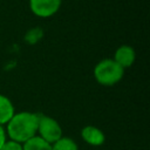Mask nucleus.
Here are the masks:
<instances>
[{
	"mask_svg": "<svg viewBox=\"0 0 150 150\" xmlns=\"http://www.w3.org/2000/svg\"><path fill=\"white\" fill-rule=\"evenodd\" d=\"M0 150H23L22 144L19 142H15L13 139H6Z\"/></svg>",
	"mask_w": 150,
	"mask_h": 150,
	"instance_id": "9d476101",
	"label": "nucleus"
},
{
	"mask_svg": "<svg viewBox=\"0 0 150 150\" xmlns=\"http://www.w3.org/2000/svg\"><path fill=\"white\" fill-rule=\"evenodd\" d=\"M23 150H52V144L43 141L38 135L29 138L25 143H22Z\"/></svg>",
	"mask_w": 150,
	"mask_h": 150,
	"instance_id": "6e6552de",
	"label": "nucleus"
},
{
	"mask_svg": "<svg viewBox=\"0 0 150 150\" xmlns=\"http://www.w3.org/2000/svg\"><path fill=\"white\" fill-rule=\"evenodd\" d=\"M41 35H42V32H41L40 29H38V28L32 29V30H29V32L27 33V35H26V41H28L29 43H35L36 41L40 40Z\"/></svg>",
	"mask_w": 150,
	"mask_h": 150,
	"instance_id": "9b49d317",
	"label": "nucleus"
},
{
	"mask_svg": "<svg viewBox=\"0 0 150 150\" xmlns=\"http://www.w3.org/2000/svg\"><path fill=\"white\" fill-rule=\"evenodd\" d=\"M36 134H39L38 136L41 137L47 143L53 144L62 137V129L55 118H53L50 116L39 115L38 132Z\"/></svg>",
	"mask_w": 150,
	"mask_h": 150,
	"instance_id": "7ed1b4c3",
	"label": "nucleus"
},
{
	"mask_svg": "<svg viewBox=\"0 0 150 150\" xmlns=\"http://www.w3.org/2000/svg\"><path fill=\"white\" fill-rule=\"evenodd\" d=\"M39 115L29 111L15 112L7 122V135L9 139L25 143L38 134Z\"/></svg>",
	"mask_w": 150,
	"mask_h": 150,
	"instance_id": "f257e3e1",
	"label": "nucleus"
},
{
	"mask_svg": "<svg viewBox=\"0 0 150 150\" xmlns=\"http://www.w3.org/2000/svg\"><path fill=\"white\" fill-rule=\"evenodd\" d=\"M15 114L14 105L12 101L5 95L0 94V125L7 124V122Z\"/></svg>",
	"mask_w": 150,
	"mask_h": 150,
	"instance_id": "0eeeda50",
	"label": "nucleus"
},
{
	"mask_svg": "<svg viewBox=\"0 0 150 150\" xmlns=\"http://www.w3.org/2000/svg\"><path fill=\"white\" fill-rule=\"evenodd\" d=\"M135 59H136V53H135L134 48L128 45L120 46L116 49L115 56H114V61L117 64H120L123 69L131 67L132 63L135 62Z\"/></svg>",
	"mask_w": 150,
	"mask_h": 150,
	"instance_id": "39448f33",
	"label": "nucleus"
},
{
	"mask_svg": "<svg viewBox=\"0 0 150 150\" xmlns=\"http://www.w3.org/2000/svg\"><path fill=\"white\" fill-rule=\"evenodd\" d=\"M81 137L82 139L93 146H100L104 143L105 136L101 129L94 125H87L81 130Z\"/></svg>",
	"mask_w": 150,
	"mask_h": 150,
	"instance_id": "423d86ee",
	"label": "nucleus"
},
{
	"mask_svg": "<svg viewBox=\"0 0 150 150\" xmlns=\"http://www.w3.org/2000/svg\"><path fill=\"white\" fill-rule=\"evenodd\" d=\"M6 139H7V138H6V131H5L4 127L0 125V148L2 146V144L5 143Z\"/></svg>",
	"mask_w": 150,
	"mask_h": 150,
	"instance_id": "f8f14e48",
	"label": "nucleus"
},
{
	"mask_svg": "<svg viewBox=\"0 0 150 150\" xmlns=\"http://www.w3.org/2000/svg\"><path fill=\"white\" fill-rule=\"evenodd\" d=\"M124 69L117 64L114 59H104L100 61L94 68L95 80L105 87H110L120 82L123 77Z\"/></svg>",
	"mask_w": 150,
	"mask_h": 150,
	"instance_id": "f03ea898",
	"label": "nucleus"
},
{
	"mask_svg": "<svg viewBox=\"0 0 150 150\" xmlns=\"http://www.w3.org/2000/svg\"><path fill=\"white\" fill-rule=\"evenodd\" d=\"M52 150H79L77 144L70 137H61L52 144Z\"/></svg>",
	"mask_w": 150,
	"mask_h": 150,
	"instance_id": "1a4fd4ad",
	"label": "nucleus"
},
{
	"mask_svg": "<svg viewBox=\"0 0 150 150\" xmlns=\"http://www.w3.org/2000/svg\"><path fill=\"white\" fill-rule=\"evenodd\" d=\"M62 0H29L32 13L39 18H49L57 13Z\"/></svg>",
	"mask_w": 150,
	"mask_h": 150,
	"instance_id": "20e7f679",
	"label": "nucleus"
}]
</instances>
